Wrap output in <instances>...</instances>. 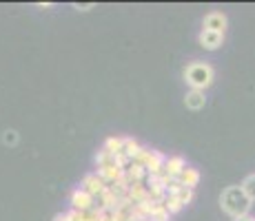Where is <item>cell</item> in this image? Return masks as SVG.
I'll return each instance as SVG.
<instances>
[{"label":"cell","mask_w":255,"mask_h":221,"mask_svg":"<svg viewBox=\"0 0 255 221\" xmlns=\"http://www.w3.org/2000/svg\"><path fill=\"white\" fill-rule=\"evenodd\" d=\"M53 221H73V217H71V210H69V213H58L56 217H53Z\"/></svg>","instance_id":"cell-21"},{"label":"cell","mask_w":255,"mask_h":221,"mask_svg":"<svg viewBox=\"0 0 255 221\" xmlns=\"http://www.w3.org/2000/svg\"><path fill=\"white\" fill-rule=\"evenodd\" d=\"M184 168H186L184 157H180V155L166 157V161H164V175L169 177V179H178L180 173H182Z\"/></svg>","instance_id":"cell-7"},{"label":"cell","mask_w":255,"mask_h":221,"mask_svg":"<svg viewBox=\"0 0 255 221\" xmlns=\"http://www.w3.org/2000/svg\"><path fill=\"white\" fill-rule=\"evenodd\" d=\"M122 140H125V137H107V140H105V146H102V148L109 150L111 155L122 153Z\"/></svg>","instance_id":"cell-15"},{"label":"cell","mask_w":255,"mask_h":221,"mask_svg":"<svg viewBox=\"0 0 255 221\" xmlns=\"http://www.w3.org/2000/svg\"><path fill=\"white\" fill-rule=\"evenodd\" d=\"M233 221H253V217H249V215H247V217H238V219H233Z\"/></svg>","instance_id":"cell-24"},{"label":"cell","mask_w":255,"mask_h":221,"mask_svg":"<svg viewBox=\"0 0 255 221\" xmlns=\"http://www.w3.org/2000/svg\"><path fill=\"white\" fill-rule=\"evenodd\" d=\"M180 184L186 186V188H191V190H195V186L200 184V173H198V168H191V166H186V168L180 173Z\"/></svg>","instance_id":"cell-10"},{"label":"cell","mask_w":255,"mask_h":221,"mask_svg":"<svg viewBox=\"0 0 255 221\" xmlns=\"http://www.w3.org/2000/svg\"><path fill=\"white\" fill-rule=\"evenodd\" d=\"M220 206L231 219H238V217H247L253 201L247 197L242 186H227L222 190V195H220Z\"/></svg>","instance_id":"cell-1"},{"label":"cell","mask_w":255,"mask_h":221,"mask_svg":"<svg viewBox=\"0 0 255 221\" xmlns=\"http://www.w3.org/2000/svg\"><path fill=\"white\" fill-rule=\"evenodd\" d=\"M76 7H78V9H80V11H87V9H89V7H91V4H76Z\"/></svg>","instance_id":"cell-23"},{"label":"cell","mask_w":255,"mask_h":221,"mask_svg":"<svg viewBox=\"0 0 255 221\" xmlns=\"http://www.w3.org/2000/svg\"><path fill=\"white\" fill-rule=\"evenodd\" d=\"M142 148H144V146H140L133 137H125V140H122V153L129 157L131 161L138 159V155L142 153Z\"/></svg>","instance_id":"cell-12"},{"label":"cell","mask_w":255,"mask_h":221,"mask_svg":"<svg viewBox=\"0 0 255 221\" xmlns=\"http://www.w3.org/2000/svg\"><path fill=\"white\" fill-rule=\"evenodd\" d=\"M125 175H127V179L131 181V184H135V181H146V170L142 168L140 164H135V161H131L129 166L125 168Z\"/></svg>","instance_id":"cell-13"},{"label":"cell","mask_w":255,"mask_h":221,"mask_svg":"<svg viewBox=\"0 0 255 221\" xmlns=\"http://www.w3.org/2000/svg\"><path fill=\"white\" fill-rule=\"evenodd\" d=\"M227 16L222 11H211L204 16V29H211V31H218V33H224L227 31Z\"/></svg>","instance_id":"cell-6"},{"label":"cell","mask_w":255,"mask_h":221,"mask_svg":"<svg viewBox=\"0 0 255 221\" xmlns=\"http://www.w3.org/2000/svg\"><path fill=\"white\" fill-rule=\"evenodd\" d=\"M151 221H171V213L164 208L162 204L158 206V210H155L153 215H151Z\"/></svg>","instance_id":"cell-19"},{"label":"cell","mask_w":255,"mask_h":221,"mask_svg":"<svg viewBox=\"0 0 255 221\" xmlns=\"http://www.w3.org/2000/svg\"><path fill=\"white\" fill-rule=\"evenodd\" d=\"M140 221H151V219H140Z\"/></svg>","instance_id":"cell-25"},{"label":"cell","mask_w":255,"mask_h":221,"mask_svg":"<svg viewBox=\"0 0 255 221\" xmlns=\"http://www.w3.org/2000/svg\"><path fill=\"white\" fill-rule=\"evenodd\" d=\"M80 188L85 190V193H89L93 199H98V197H100V195L107 190V184L100 179V175H98V173H89V175L82 177Z\"/></svg>","instance_id":"cell-4"},{"label":"cell","mask_w":255,"mask_h":221,"mask_svg":"<svg viewBox=\"0 0 255 221\" xmlns=\"http://www.w3.org/2000/svg\"><path fill=\"white\" fill-rule=\"evenodd\" d=\"M96 166L98 168H107V166H116V155H111L109 150L100 148L96 155Z\"/></svg>","instance_id":"cell-14"},{"label":"cell","mask_w":255,"mask_h":221,"mask_svg":"<svg viewBox=\"0 0 255 221\" xmlns=\"http://www.w3.org/2000/svg\"><path fill=\"white\" fill-rule=\"evenodd\" d=\"M100 221H118V219L114 217V213H105V215L100 217Z\"/></svg>","instance_id":"cell-22"},{"label":"cell","mask_w":255,"mask_h":221,"mask_svg":"<svg viewBox=\"0 0 255 221\" xmlns=\"http://www.w3.org/2000/svg\"><path fill=\"white\" fill-rule=\"evenodd\" d=\"M96 173L100 175V179L105 181L107 186H111V184H116V181L120 179L122 175H125V170L118 168V166H107V168H98Z\"/></svg>","instance_id":"cell-9"},{"label":"cell","mask_w":255,"mask_h":221,"mask_svg":"<svg viewBox=\"0 0 255 221\" xmlns=\"http://www.w3.org/2000/svg\"><path fill=\"white\" fill-rule=\"evenodd\" d=\"M253 221H255V219H253Z\"/></svg>","instance_id":"cell-27"},{"label":"cell","mask_w":255,"mask_h":221,"mask_svg":"<svg viewBox=\"0 0 255 221\" xmlns=\"http://www.w3.org/2000/svg\"><path fill=\"white\" fill-rule=\"evenodd\" d=\"M69 204H71V210H76V213H85V210L96 208V199H93L89 193H85L82 188L73 190L69 197Z\"/></svg>","instance_id":"cell-3"},{"label":"cell","mask_w":255,"mask_h":221,"mask_svg":"<svg viewBox=\"0 0 255 221\" xmlns=\"http://www.w3.org/2000/svg\"><path fill=\"white\" fill-rule=\"evenodd\" d=\"M131 221H133V219H131Z\"/></svg>","instance_id":"cell-26"},{"label":"cell","mask_w":255,"mask_h":221,"mask_svg":"<svg viewBox=\"0 0 255 221\" xmlns=\"http://www.w3.org/2000/svg\"><path fill=\"white\" fill-rule=\"evenodd\" d=\"M200 40V47L207 49V51H215L224 44V33H218V31H211V29H202L198 36Z\"/></svg>","instance_id":"cell-5"},{"label":"cell","mask_w":255,"mask_h":221,"mask_svg":"<svg viewBox=\"0 0 255 221\" xmlns=\"http://www.w3.org/2000/svg\"><path fill=\"white\" fill-rule=\"evenodd\" d=\"M215 80V71L213 67L207 62L193 60L184 67V82L189 84V88H198V91H207Z\"/></svg>","instance_id":"cell-2"},{"label":"cell","mask_w":255,"mask_h":221,"mask_svg":"<svg viewBox=\"0 0 255 221\" xmlns=\"http://www.w3.org/2000/svg\"><path fill=\"white\" fill-rule=\"evenodd\" d=\"M127 195L133 199V204H140V201L149 199V186H146V181H135V184H131Z\"/></svg>","instance_id":"cell-11"},{"label":"cell","mask_w":255,"mask_h":221,"mask_svg":"<svg viewBox=\"0 0 255 221\" xmlns=\"http://www.w3.org/2000/svg\"><path fill=\"white\" fill-rule=\"evenodd\" d=\"M162 206H164V208L171 213V217H173V215H178L180 210L184 208V206L180 204V199H178V197H173V195H169V197H166V199L162 201Z\"/></svg>","instance_id":"cell-16"},{"label":"cell","mask_w":255,"mask_h":221,"mask_svg":"<svg viewBox=\"0 0 255 221\" xmlns=\"http://www.w3.org/2000/svg\"><path fill=\"white\" fill-rule=\"evenodd\" d=\"M175 197L180 199V204H182V206H189L191 201H193V190L186 188V186H182V188H180V193L175 195Z\"/></svg>","instance_id":"cell-18"},{"label":"cell","mask_w":255,"mask_h":221,"mask_svg":"<svg viewBox=\"0 0 255 221\" xmlns=\"http://www.w3.org/2000/svg\"><path fill=\"white\" fill-rule=\"evenodd\" d=\"M242 190L247 193V197H249V199L255 201V173H253V175H249L247 179L242 181Z\"/></svg>","instance_id":"cell-17"},{"label":"cell","mask_w":255,"mask_h":221,"mask_svg":"<svg viewBox=\"0 0 255 221\" xmlns=\"http://www.w3.org/2000/svg\"><path fill=\"white\" fill-rule=\"evenodd\" d=\"M184 104H186V109H191V111H200V109H204V104H207V95H204V91L189 88L184 95Z\"/></svg>","instance_id":"cell-8"},{"label":"cell","mask_w":255,"mask_h":221,"mask_svg":"<svg viewBox=\"0 0 255 221\" xmlns=\"http://www.w3.org/2000/svg\"><path fill=\"white\" fill-rule=\"evenodd\" d=\"M2 142H4V144H9V146H16V144H18V133L13 131V129L4 131V135H2Z\"/></svg>","instance_id":"cell-20"}]
</instances>
